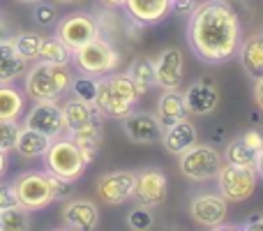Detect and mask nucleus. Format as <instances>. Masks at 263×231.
<instances>
[{
    "instance_id": "1",
    "label": "nucleus",
    "mask_w": 263,
    "mask_h": 231,
    "mask_svg": "<svg viewBox=\"0 0 263 231\" xmlns=\"http://www.w3.org/2000/svg\"><path fill=\"white\" fill-rule=\"evenodd\" d=\"M242 42V21L227 0H201L187 14V44L205 65L236 58Z\"/></svg>"
},
{
    "instance_id": "2",
    "label": "nucleus",
    "mask_w": 263,
    "mask_h": 231,
    "mask_svg": "<svg viewBox=\"0 0 263 231\" xmlns=\"http://www.w3.org/2000/svg\"><path fill=\"white\" fill-rule=\"evenodd\" d=\"M14 194H16L18 206H23L30 213L46 210L51 204L63 201L72 192V183L65 178L53 176L46 169H28L12 178Z\"/></svg>"
},
{
    "instance_id": "3",
    "label": "nucleus",
    "mask_w": 263,
    "mask_h": 231,
    "mask_svg": "<svg viewBox=\"0 0 263 231\" xmlns=\"http://www.w3.org/2000/svg\"><path fill=\"white\" fill-rule=\"evenodd\" d=\"M72 77L74 74L67 65L35 60V63L28 65L26 74H23V93L30 102H60L69 93Z\"/></svg>"
},
{
    "instance_id": "4",
    "label": "nucleus",
    "mask_w": 263,
    "mask_h": 231,
    "mask_svg": "<svg viewBox=\"0 0 263 231\" xmlns=\"http://www.w3.org/2000/svg\"><path fill=\"white\" fill-rule=\"evenodd\" d=\"M141 93L132 83L127 72H111L97 79V97L95 106L102 116L125 118L136 109Z\"/></svg>"
},
{
    "instance_id": "5",
    "label": "nucleus",
    "mask_w": 263,
    "mask_h": 231,
    "mask_svg": "<svg viewBox=\"0 0 263 231\" xmlns=\"http://www.w3.org/2000/svg\"><path fill=\"white\" fill-rule=\"evenodd\" d=\"M72 60L79 72L92 74V77H104V74H111L120 67L123 56L116 49L114 42L106 40L104 35H97L95 40H90L88 44L74 49Z\"/></svg>"
},
{
    "instance_id": "6",
    "label": "nucleus",
    "mask_w": 263,
    "mask_h": 231,
    "mask_svg": "<svg viewBox=\"0 0 263 231\" xmlns=\"http://www.w3.org/2000/svg\"><path fill=\"white\" fill-rule=\"evenodd\" d=\"M42 162H44L46 171L53 173V176L65 178L67 183H77L88 167L81 150H79V146L74 144L67 134L51 139L46 153L42 155Z\"/></svg>"
},
{
    "instance_id": "7",
    "label": "nucleus",
    "mask_w": 263,
    "mask_h": 231,
    "mask_svg": "<svg viewBox=\"0 0 263 231\" xmlns=\"http://www.w3.org/2000/svg\"><path fill=\"white\" fill-rule=\"evenodd\" d=\"M222 164V153L217 148H213L210 144H199V141L192 148H187L185 153L178 155V169L192 183L215 181Z\"/></svg>"
},
{
    "instance_id": "8",
    "label": "nucleus",
    "mask_w": 263,
    "mask_h": 231,
    "mask_svg": "<svg viewBox=\"0 0 263 231\" xmlns=\"http://www.w3.org/2000/svg\"><path fill=\"white\" fill-rule=\"evenodd\" d=\"M215 183H217V192L229 204H242L254 194L259 173L254 167H238V164L224 162L215 176Z\"/></svg>"
},
{
    "instance_id": "9",
    "label": "nucleus",
    "mask_w": 263,
    "mask_h": 231,
    "mask_svg": "<svg viewBox=\"0 0 263 231\" xmlns=\"http://www.w3.org/2000/svg\"><path fill=\"white\" fill-rule=\"evenodd\" d=\"M53 28H55V37L63 40L72 51L79 49V46H83V44H88V42L95 40L97 35H102L100 21L88 12L67 14V16L58 19V23H55Z\"/></svg>"
},
{
    "instance_id": "10",
    "label": "nucleus",
    "mask_w": 263,
    "mask_h": 231,
    "mask_svg": "<svg viewBox=\"0 0 263 231\" xmlns=\"http://www.w3.org/2000/svg\"><path fill=\"white\" fill-rule=\"evenodd\" d=\"M21 125L42 132V134H46L49 139L67 134V125H65V118H63V106H60V102H53V100L32 102V106L23 114Z\"/></svg>"
},
{
    "instance_id": "11",
    "label": "nucleus",
    "mask_w": 263,
    "mask_h": 231,
    "mask_svg": "<svg viewBox=\"0 0 263 231\" xmlns=\"http://www.w3.org/2000/svg\"><path fill=\"white\" fill-rule=\"evenodd\" d=\"M168 197V178L159 167H145L136 171L134 178V197L136 204L145 206V208H157L166 201Z\"/></svg>"
},
{
    "instance_id": "12",
    "label": "nucleus",
    "mask_w": 263,
    "mask_h": 231,
    "mask_svg": "<svg viewBox=\"0 0 263 231\" xmlns=\"http://www.w3.org/2000/svg\"><path fill=\"white\" fill-rule=\"evenodd\" d=\"M134 178L136 171H132V169H114V171H106L97 178L95 190L100 199L109 206L127 204L134 197Z\"/></svg>"
},
{
    "instance_id": "13",
    "label": "nucleus",
    "mask_w": 263,
    "mask_h": 231,
    "mask_svg": "<svg viewBox=\"0 0 263 231\" xmlns=\"http://www.w3.org/2000/svg\"><path fill=\"white\" fill-rule=\"evenodd\" d=\"M229 215V201L219 192H201L190 204V218L203 229H219Z\"/></svg>"
},
{
    "instance_id": "14",
    "label": "nucleus",
    "mask_w": 263,
    "mask_h": 231,
    "mask_svg": "<svg viewBox=\"0 0 263 231\" xmlns=\"http://www.w3.org/2000/svg\"><path fill=\"white\" fill-rule=\"evenodd\" d=\"M155 67V83L162 91H171V88H180L185 81V56L178 46H166L153 58Z\"/></svg>"
},
{
    "instance_id": "15",
    "label": "nucleus",
    "mask_w": 263,
    "mask_h": 231,
    "mask_svg": "<svg viewBox=\"0 0 263 231\" xmlns=\"http://www.w3.org/2000/svg\"><path fill=\"white\" fill-rule=\"evenodd\" d=\"M185 93V102L187 109H190V116H210L219 104V86L215 83V79L210 77H201L196 81H192L187 86Z\"/></svg>"
},
{
    "instance_id": "16",
    "label": "nucleus",
    "mask_w": 263,
    "mask_h": 231,
    "mask_svg": "<svg viewBox=\"0 0 263 231\" xmlns=\"http://www.w3.org/2000/svg\"><path fill=\"white\" fill-rule=\"evenodd\" d=\"M123 120V130L125 134L129 136V141L134 144H141V146H150V144H157L159 136H162V130L164 127L159 125L157 116L155 114H148V111H129Z\"/></svg>"
},
{
    "instance_id": "17",
    "label": "nucleus",
    "mask_w": 263,
    "mask_h": 231,
    "mask_svg": "<svg viewBox=\"0 0 263 231\" xmlns=\"http://www.w3.org/2000/svg\"><path fill=\"white\" fill-rule=\"evenodd\" d=\"M63 227L72 231H92L100 224V208L90 199H69L63 206Z\"/></svg>"
},
{
    "instance_id": "18",
    "label": "nucleus",
    "mask_w": 263,
    "mask_h": 231,
    "mask_svg": "<svg viewBox=\"0 0 263 231\" xmlns=\"http://www.w3.org/2000/svg\"><path fill=\"white\" fill-rule=\"evenodd\" d=\"M159 141H162V146L166 148V153L176 155V157L180 153H185L187 148H192V146L199 141V132H196V125L192 122V116L182 118V120L173 122V125H166L162 130Z\"/></svg>"
},
{
    "instance_id": "19",
    "label": "nucleus",
    "mask_w": 263,
    "mask_h": 231,
    "mask_svg": "<svg viewBox=\"0 0 263 231\" xmlns=\"http://www.w3.org/2000/svg\"><path fill=\"white\" fill-rule=\"evenodd\" d=\"M123 9L139 28L155 26L171 14V0H125Z\"/></svg>"
},
{
    "instance_id": "20",
    "label": "nucleus",
    "mask_w": 263,
    "mask_h": 231,
    "mask_svg": "<svg viewBox=\"0 0 263 231\" xmlns=\"http://www.w3.org/2000/svg\"><path fill=\"white\" fill-rule=\"evenodd\" d=\"M67 136L79 146L86 164H92L102 148V136H104V130H102V118H95V120L86 122L83 127H77V130H69Z\"/></svg>"
},
{
    "instance_id": "21",
    "label": "nucleus",
    "mask_w": 263,
    "mask_h": 231,
    "mask_svg": "<svg viewBox=\"0 0 263 231\" xmlns=\"http://www.w3.org/2000/svg\"><path fill=\"white\" fill-rule=\"evenodd\" d=\"M157 120L162 127L173 125V122L182 120V118H190V109H187L185 102V93L182 88H171V91H162L157 100Z\"/></svg>"
},
{
    "instance_id": "22",
    "label": "nucleus",
    "mask_w": 263,
    "mask_h": 231,
    "mask_svg": "<svg viewBox=\"0 0 263 231\" xmlns=\"http://www.w3.org/2000/svg\"><path fill=\"white\" fill-rule=\"evenodd\" d=\"M28 60L16 51L12 40L0 42V83H16L26 74Z\"/></svg>"
},
{
    "instance_id": "23",
    "label": "nucleus",
    "mask_w": 263,
    "mask_h": 231,
    "mask_svg": "<svg viewBox=\"0 0 263 231\" xmlns=\"http://www.w3.org/2000/svg\"><path fill=\"white\" fill-rule=\"evenodd\" d=\"M49 144H51V139L46 134L32 130V127L21 125L18 136H16V144H14V153H16L21 159H37L46 153Z\"/></svg>"
},
{
    "instance_id": "24",
    "label": "nucleus",
    "mask_w": 263,
    "mask_h": 231,
    "mask_svg": "<svg viewBox=\"0 0 263 231\" xmlns=\"http://www.w3.org/2000/svg\"><path fill=\"white\" fill-rule=\"evenodd\" d=\"M26 106L28 97L23 88L14 83H0V120H21Z\"/></svg>"
},
{
    "instance_id": "25",
    "label": "nucleus",
    "mask_w": 263,
    "mask_h": 231,
    "mask_svg": "<svg viewBox=\"0 0 263 231\" xmlns=\"http://www.w3.org/2000/svg\"><path fill=\"white\" fill-rule=\"evenodd\" d=\"M236 56L240 58L242 69L250 77H261L263 74V35L261 32H254L247 40H242Z\"/></svg>"
},
{
    "instance_id": "26",
    "label": "nucleus",
    "mask_w": 263,
    "mask_h": 231,
    "mask_svg": "<svg viewBox=\"0 0 263 231\" xmlns=\"http://www.w3.org/2000/svg\"><path fill=\"white\" fill-rule=\"evenodd\" d=\"M60 106H63V118H65V125H67V132L83 127L86 122L95 120V118H102L95 104L83 102L79 97H67L65 102H60Z\"/></svg>"
},
{
    "instance_id": "27",
    "label": "nucleus",
    "mask_w": 263,
    "mask_h": 231,
    "mask_svg": "<svg viewBox=\"0 0 263 231\" xmlns=\"http://www.w3.org/2000/svg\"><path fill=\"white\" fill-rule=\"evenodd\" d=\"M37 60H44V63H55V65H69L72 63V49L65 44L58 37H44L40 44V54Z\"/></svg>"
},
{
    "instance_id": "28",
    "label": "nucleus",
    "mask_w": 263,
    "mask_h": 231,
    "mask_svg": "<svg viewBox=\"0 0 263 231\" xmlns=\"http://www.w3.org/2000/svg\"><path fill=\"white\" fill-rule=\"evenodd\" d=\"M127 77L132 79V83L136 86V91L141 95H145L148 91H153L157 83H155V67L150 58H136L134 63L129 65Z\"/></svg>"
},
{
    "instance_id": "29",
    "label": "nucleus",
    "mask_w": 263,
    "mask_h": 231,
    "mask_svg": "<svg viewBox=\"0 0 263 231\" xmlns=\"http://www.w3.org/2000/svg\"><path fill=\"white\" fill-rule=\"evenodd\" d=\"M222 159L229 164H238V167H254L256 153L242 141V136H236V139H231L227 144V148H224V153H222Z\"/></svg>"
},
{
    "instance_id": "30",
    "label": "nucleus",
    "mask_w": 263,
    "mask_h": 231,
    "mask_svg": "<svg viewBox=\"0 0 263 231\" xmlns=\"http://www.w3.org/2000/svg\"><path fill=\"white\" fill-rule=\"evenodd\" d=\"M30 210H26L23 206H9V208L0 210V231H23L30 229Z\"/></svg>"
},
{
    "instance_id": "31",
    "label": "nucleus",
    "mask_w": 263,
    "mask_h": 231,
    "mask_svg": "<svg viewBox=\"0 0 263 231\" xmlns=\"http://www.w3.org/2000/svg\"><path fill=\"white\" fill-rule=\"evenodd\" d=\"M42 40H44V35H40V32H32V30L14 32V35H12V44L16 46V51L28 60V63H35V60H37Z\"/></svg>"
},
{
    "instance_id": "32",
    "label": "nucleus",
    "mask_w": 263,
    "mask_h": 231,
    "mask_svg": "<svg viewBox=\"0 0 263 231\" xmlns=\"http://www.w3.org/2000/svg\"><path fill=\"white\" fill-rule=\"evenodd\" d=\"M97 79H100V77L83 74V72H79L77 77H72V83H69V93H72V97H79V100H83V102H90V104H95Z\"/></svg>"
},
{
    "instance_id": "33",
    "label": "nucleus",
    "mask_w": 263,
    "mask_h": 231,
    "mask_svg": "<svg viewBox=\"0 0 263 231\" xmlns=\"http://www.w3.org/2000/svg\"><path fill=\"white\" fill-rule=\"evenodd\" d=\"M32 21L40 28H53L58 23L60 14H58V5L53 0H40V3L32 5Z\"/></svg>"
},
{
    "instance_id": "34",
    "label": "nucleus",
    "mask_w": 263,
    "mask_h": 231,
    "mask_svg": "<svg viewBox=\"0 0 263 231\" xmlns=\"http://www.w3.org/2000/svg\"><path fill=\"white\" fill-rule=\"evenodd\" d=\"M127 227L134 231H148L155 227V215L153 208H145V206L136 204L134 208L127 213Z\"/></svg>"
},
{
    "instance_id": "35",
    "label": "nucleus",
    "mask_w": 263,
    "mask_h": 231,
    "mask_svg": "<svg viewBox=\"0 0 263 231\" xmlns=\"http://www.w3.org/2000/svg\"><path fill=\"white\" fill-rule=\"evenodd\" d=\"M18 130H21V122L18 120H0V150L5 153H12L14 144H16Z\"/></svg>"
},
{
    "instance_id": "36",
    "label": "nucleus",
    "mask_w": 263,
    "mask_h": 231,
    "mask_svg": "<svg viewBox=\"0 0 263 231\" xmlns=\"http://www.w3.org/2000/svg\"><path fill=\"white\" fill-rule=\"evenodd\" d=\"M16 194H14V185L12 181H0V210L9 208V206H16Z\"/></svg>"
},
{
    "instance_id": "37",
    "label": "nucleus",
    "mask_w": 263,
    "mask_h": 231,
    "mask_svg": "<svg viewBox=\"0 0 263 231\" xmlns=\"http://www.w3.org/2000/svg\"><path fill=\"white\" fill-rule=\"evenodd\" d=\"M240 136H242V141H245V144L254 150V153H259V148L263 146V134L259 130H247V132H242Z\"/></svg>"
},
{
    "instance_id": "38",
    "label": "nucleus",
    "mask_w": 263,
    "mask_h": 231,
    "mask_svg": "<svg viewBox=\"0 0 263 231\" xmlns=\"http://www.w3.org/2000/svg\"><path fill=\"white\" fill-rule=\"evenodd\" d=\"M252 97H254L256 109L263 114V74L261 77H254V86H252Z\"/></svg>"
},
{
    "instance_id": "39",
    "label": "nucleus",
    "mask_w": 263,
    "mask_h": 231,
    "mask_svg": "<svg viewBox=\"0 0 263 231\" xmlns=\"http://www.w3.org/2000/svg\"><path fill=\"white\" fill-rule=\"evenodd\" d=\"M196 0H171V12L176 14H190L194 9Z\"/></svg>"
},
{
    "instance_id": "40",
    "label": "nucleus",
    "mask_w": 263,
    "mask_h": 231,
    "mask_svg": "<svg viewBox=\"0 0 263 231\" xmlns=\"http://www.w3.org/2000/svg\"><path fill=\"white\" fill-rule=\"evenodd\" d=\"M238 229H247V231H263V215H254L247 222L238 224Z\"/></svg>"
},
{
    "instance_id": "41",
    "label": "nucleus",
    "mask_w": 263,
    "mask_h": 231,
    "mask_svg": "<svg viewBox=\"0 0 263 231\" xmlns=\"http://www.w3.org/2000/svg\"><path fill=\"white\" fill-rule=\"evenodd\" d=\"M12 35H14L12 26H9V23L5 21L3 16H0V42H7V40H12Z\"/></svg>"
},
{
    "instance_id": "42",
    "label": "nucleus",
    "mask_w": 263,
    "mask_h": 231,
    "mask_svg": "<svg viewBox=\"0 0 263 231\" xmlns=\"http://www.w3.org/2000/svg\"><path fill=\"white\" fill-rule=\"evenodd\" d=\"M97 3H100L102 7H106V9H120L125 5V0H97Z\"/></svg>"
},
{
    "instance_id": "43",
    "label": "nucleus",
    "mask_w": 263,
    "mask_h": 231,
    "mask_svg": "<svg viewBox=\"0 0 263 231\" xmlns=\"http://www.w3.org/2000/svg\"><path fill=\"white\" fill-rule=\"evenodd\" d=\"M256 173H259V178H263V146L259 148V153H256Z\"/></svg>"
},
{
    "instance_id": "44",
    "label": "nucleus",
    "mask_w": 263,
    "mask_h": 231,
    "mask_svg": "<svg viewBox=\"0 0 263 231\" xmlns=\"http://www.w3.org/2000/svg\"><path fill=\"white\" fill-rule=\"evenodd\" d=\"M5 171H7V153L0 150V178L5 176Z\"/></svg>"
},
{
    "instance_id": "45",
    "label": "nucleus",
    "mask_w": 263,
    "mask_h": 231,
    "mask_svg": "<svg viewBox=\"0 0 263 231\" xmlns=\"http://www.w3.org/2000/svg\"><path fill=\"white\" fill-rule=\"evenodd\" d=\"M58 7H74V5H81L83 0H53Z\"/></svg>"
},
{
    "instance_id": "46",
    "label": "nucleus",
    "mask_w": 263,
    "mask_h": 231,
    "mask_svg": "<svg viewBox=\"0 0 263 231\" xmlns=\"http://www.w3.org/2000/svg\"><path fill=\"white\" fill-rule=\"evenodd\" d=\"M18 3H23V5H35V3H40V0H18Z\"/></svg>"
}]
</instances>
